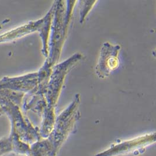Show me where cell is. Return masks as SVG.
<instances>
[{"label": "cell", "mask_w": 156, "mask_h": 156, "mask_svg": "<svg viewBox=\"0 0 156 156\" xmlns=\"http://www.w3.org/2000/svg\"><path fill=\"white\" fill-rule=\"evenodd\" d=\"M155 141L154 135H146L134 139L122 142L111 147L107 150L94 156H118L132 152L136 149L145 147Z\"/></svg>", "instance_id": "6da1fadb"}, {"label": "cell", "mask_w": 156, "mask_h": 156, "mask_svg": "<svg viewBox=\"0 0 156 156\" xmlns=\"http://www.w3.org/2000/svg\"><path fill=\"white\" fill-rule=\"evenodd\" d=\"M30 145L22 142L16 136L11 135L8 137L0 139V156L14 153L18 156L28 155Z\"/></svg>", "instance_id": "7a4b0ae2"}]
</instances>
